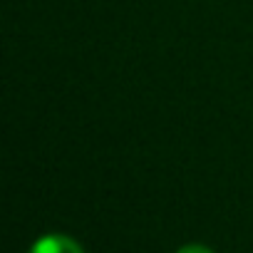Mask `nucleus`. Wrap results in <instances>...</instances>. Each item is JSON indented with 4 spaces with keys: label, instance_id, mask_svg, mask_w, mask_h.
I'll return each instance as SVG.
<instances>
[{
    "label": "nucleus",
    "instance_id": "nucleus-1",
    "mask_svg": "<svg viewBox=\"0 0 253 253\" xmlns=\"http://www.w3.org/2000/svg\"><path fill=\"white\" fill-rule=\"evenodd\" d=\"M28 253H84V248L67 233H45L33 241Z\"/></svg>",
    "mask_w": 253,
    "mask_h": 253
},
{
    "label": "nucleus",
    "instance_id": "nucleus-2",
    "mask_svg": "<svg viewBox=\"0 0 253 253\" xmlns=\"http://www.w3.org/2000/svg\"><path fill=\"white\" fill-rule=\"evenodd\" d=\"M174 253H213V251L209 246H204V243H186V246L176 248Z\"/></svg>",
    "mask_w": 253,
    "mask_h": 253
}]
</instances>
